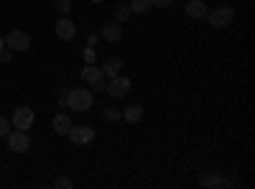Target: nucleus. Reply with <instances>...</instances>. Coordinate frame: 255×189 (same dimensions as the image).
Instances as JSON below:
<instances>
[{
  "label": "nucleus",
  "instance_id": "nucleus-17",
  "mask_svg": "<svg viewBox=\"0 0 255 189\" xmlns=\"http://www.w3.org/2000/svg\"><path fill=\"white\" fill-rule=\"evenodd\" d=\"M130 15H133L130 5H118V10H115V20H118V23H125Z\"/></svg>",
  "mask_w": 255,
  "mask_h": 189
},
{
  "label": "nucleus",
  "instance_id": "nucleus-14",
  "mask_svg": "<svg viewBox=\"0 0 255 189\" xmlns=\"http://www.w3.org/2000/svg\"><path fill=\"white\" fill-rule=\"evenodd\" d=\"M51 125H54L56 136H67V133H69V128H72V120H69V115H64V113H61V115H56V118H54V123H51Z\"/></svg>",
  "mask_w": 255,
  "mask_h": 189
},
{
  "label": "nucleus",
  "instance_id": "nucleus-2",
  "mask_svg": "<svg viewBox=\"0 0 255 189\" xmlns=\"http://www.w3.org/2000/svg\"><path fill=\"white\" fill-rule=\"evenodd\" d=\"M207 20H209V26L212 28H227L232 20H235V8L232 5H217V8H212V10H207Z\"/></svg>",
  "mask_w": 255,
  "mask_h": 189
},
{
  "label": "nucleus",
  "instance_id": "nucleus-25",
  "mask_svg": "<svg viewBox=\"0 0 255 189\" xmlns=\"http://www.w3.org/2000/svg\"><path fill=\"white\" fill-rule=\"evenodd\" d=\"M0 49H5V38L3 36H0Z\"/></svg>",
  "mask_w": 255,
  "mask_h": 189
},
{
  "label": "nucleus",
  "instance_id": "nucleus-18",
  "mask_svg": "<svg viewBox=\"0 0 255 189\" xmlns=\"http://www.w3.org/2000/svg\"><path fill=\"white\" fill-rule=\"evenodd\" d=\"M120 118H123V113L118 108H105V120L108 123H118Z\"/></svg>",
  "mask_w": 255,
  "mask_h": 189
},
{
  "label": "nucleus",
  "instance_id": "nucleus-15",
  "mask_svg": "<svg viewBox=\"0 0 255 189\" xmlns=\"http://www.w3.org/2000/svg\"><path fill=\"white\" fill-rule=\"evenodd\" d=\"M123 118H125L128 123H138V120L143 118V105H138V102L128 105V108L123 110Z\"/></svg>",
  "mask_w": 255,
  "mask_h": 189
},
{
  "label": "nucleus",
  "instance_id": "nucleus-19",
  "mask_svg": "<svg viewBox=\"0 0 255 189\" xmlns=\"http://www.w3.org/2000/svg\"><path fill=\"white\" fill-rule=\"evenodd\" d=\"M54 187H56V189H72V187H74V182H72V179H67V177H56Z\"/></svg>",
  "mask_w": 255,
  "mask_h": 189
},
{
  "label": "nucleus",
  "instance_id": "nucleus-9",
  "mask_svg": "<svg viewBox=\"0 0 255 189\" xmlns=\"http://www.w3.org/2000/svg\"><path fill=\"white\" fill-rule=\"evenodd\" d=\"M123 23H118V20H110V23H105L102 26V38L105 41H110V44H118V41L123 38Z\"/></svg>",
  "mask_w": 255,
  "mask_h": 189
},
{
  "label": "nucleus",
  "instance_id": "nucleus-26",
  "mask_svg": "<svg viewBox=\"0 0 255 189\" xmlns=\"http://www.w3.org/2000/svg\"><path fill=\"white\" fill-rule=\"evenodd\" d=\"M92 3H102V0H92Z\"/></svg>",
  "mask_w": 255,
  "mask_h": 189
},
{
  "label": "nucleus",
  "instance_id": "nucleus-10",
  "mask_svg": "<svg viewBox=\"0 0 255 189\" xmlns=\"http://www.w3.org/2000/svg\"><path fill=\"white\" fill-rule=\"evenodd\" d=\"M184 10H186V15H189V18H194V20L207 18V5L202 3V0H186Z\"/></svg>",
  "mask_w": 255,
  "mask_h": 189
},
{
  "label": "nucleus",
  "instance_id": "nucleus-4",
  "mask_svg": "<svg viewBox=\"0 0 255 189\" xmlns=\"http://www.w3.org/2000/svg\"><path fill=\"white\" fill-rule=\"evenodd\" d=\"M5 138H8V149H10L13 154H26V151L31 149V136H28L26 131H18V128H15V131H10Z\"/></svg>",
  "mask_w": 255,
  "mask_h": 189
},
{
  "label": "nucleus",
  "instance_id": "nucleus-16",
  "mask_svg": "<svg viewBox=\"0 0 255 189\" xmlns=\"http://www.w3.org/2000/svg\"><path fill=\"white\" fill-rule=\"evenodd\" d=\"M128 5H130L133 13H148V10L153 8V0H130Z\"/></svg>",
  "mask_w": 255,
  "mask_h": 189
},
{
  "label": "nucleus",
  "instance_id": "nucleus-1",
  "mask_svg": "<svg viewBox=\"0 0 255 189\" xmlns=\"http://www.w3.org/2000/svg\"><path fill=\"white\" fill-rule=\"evenodd\" d=\"M95 102V95L92 90H84V87H69L59 97V105H67L69 110H77V113H87Z\"/></svg>",
  "mask_w": 255,
  "mask_h": 189
},
{
  "label": "nucleus",
  "instance_id": "nucleus-6",
  "mask_svg": "<svg viewBox=\"0 0 255 189\" xmlns=\"http://www.w3.org/2000/svg\"><path fill=\"white\" fill-rule=\"evenodd\" d=\"M33 120H36V115H33V110L28 108V105H20V108L13 110V125L18 131H31Z\"/></svg>",
  "mask_w": 255,
  "mask_h": 189
},
{
  "label": "nucleus",
  "instance_id": "nucleus-12",
  "mask_svg": "<svg viewBox=\"0 0 255 189\" xmlns=\"http://www.w3.org/2000/svg\"><path fill=\"white\" fill-rule=\"evenodd\" d=\"M199 187H235V182L225 179L222 174H207L199 179Z\"/></svg>",
  "mask_w": 255,
  "mask_h": 189
},
{
  "label": "nucleus",
  "instance_id": "nucleus-7",
  "mask_svg": "<svg viewBox=\"0 0 255 189\" xmlns=\"http://www.w3.org/2000/svg\"><path fill=\"white\" fill-rule=\"evenodd\" d=\"M105 92H108L110 97H115V100H120V97H125L128 92H130V79L118 74V77L110 79V85H105Z\"/></svg>",
  "mask_w": 255,
  "mask_h": 189
},
{
  "label": "nucleus",
  "instance_id": "nucleus-24",
  "mask_svg": "<svg viewBox=\"0 0 255 189\" xmlns=\"http://www.w3.org/2000/svg\"><path fill=\"white\" fill-rule=\"evenodd\" d=\"M92 90H97V92H105V82H97V85H92Z\"/></svg>",
  "mask_w": 255,
  "mask_h": 189
},
{
  "label": "nucleus",
  "instance_id": "nucleus-13",
  "mask_svg": "<svg viewBox=\"0 0 255 189\" xmlns=\"http://www.w3.org/2000/svg\"><path fill=\"white\" fill-rule=\"evenodd\" d=\"M100 69H102V74L108 77V79H113V77H118V74H120V69H123V61L113 56V59H108V61H105V64H102Z\"/></svg>",
  "mask_w": 255,
  "mask_h": 189
},
{
  "label": "nucleus",
  "instance_id": "nucleus-3",
  "mask_svg": "<svg viewBox=\"0 0 255 189\" xmlns=\"http://www.w3.org/2000/svg\"><path fill=\"white\" fill-rule=\"evenodd\" d=\"M5 46L10 51H28L31 49V36L20 28H13L8 36H5Z\"/></svg>",
  "mask_w": 255,
  "mask_h": 189
},
{
  "label": "nucleus",
  "instance_id": "nucleus-22",
  "mask_svg": "<svg viewBox=\"0 0 255 189\" xmlns=\"http://www.w3.org/2000/svg\"><path fill=\"white\" fill-rule=\"evenodd\" d=\"M174 0H153V8H171Z\"/></svg>",
  "mask_w": 255,
  "mask_h": 189
},
{
  "label": "nucleus",
  "instance_id": "nucleus-21",
  "mask_svg": "<svg viewBox=\"0 0 255 189\" xmlns=\"http://www.w3.org/2000/svg\"><path fill=\"white\" fill-rule=\"evenodd\" d=\"M10 133V120H5V118H0V136H8Z\"/></svg>",
  "mask_w": 255,
  "mask_h": 189
},
{
  "label": "nucleus",
  "instance_id": "nucleus-8",
  "mask_svg": "<svg viewBox=\"0 0 255 189\" xmlns=\"http://www.w3.org/2000/svg\"><path fill=\"white\" fill-rule=\"evenodd\" d=\"M56 36L61 38V41H72L74 36H77V26H74V20L72 18H67V15H61L59 20H56Z\"/></svg>",
  "mask_w": 255,
  "mask_h": 189
},
{
  "label": "nucleus",
  "instance_id": "nucleus-23",
  "mask_svg": "<svg viewBox=\"0 0 255 189\" xmlns=\"http://www.w3.org/2000/svg\"><path fill=\"white\" fill-rule=\"evenodd\" d=\"M10 56H13V51L5 46V49H0V61H10Z\"/></svg>",
  "mask_w": 255,
  "mask_h": 189
},
{
  "label": "nucleus",
  "instance_id": "nucleus-5",
  "mask_svg": "<svg viewBox=\"0 0 255 189\" xmlns=\"http://www.w3.org/2000/svg\"><path fill=\"white\" fill-rule=\"evenodd\" d=\"M67 138H69L74 146H87V143L95 141V131L90 128V125H72L69 133H67Z\"/></svg>",
  "mask_w": 255,
  "mask_h": 189
},
{
  "label": "nucleus",
  "instance_id": "nucleus-20",
  "mask_svg": "<svg viewBox=\"0 0 255 189\" xmlns=\"http://www.w3.org/2000/svg\"><path fill=\"white\" fill-rule=\"evenodd\" d=\"M56 10H59L61 15H67V13L72 10V0H56Z\"/></svg>",
  "mask_w": 255,
  "mask_h": 189
},
{
  "label": "nucleus",
  "instance_id": "nucleus-11",
  "mask_svg": "<svg viewBox=\"0 0 255 189\" xmlns=\"http://www.w3.org/2000/svg\"><path fill=\"white\" fill-rule=\"evenodd\" d=\"M82 79L87 82V85L92 87V85H97V82H105V74H102V69L100 67H95V64H87L82 69Z\"/></svg>",
  "mask_w": 255,
  "mask_h": 189
}]
</instances>
